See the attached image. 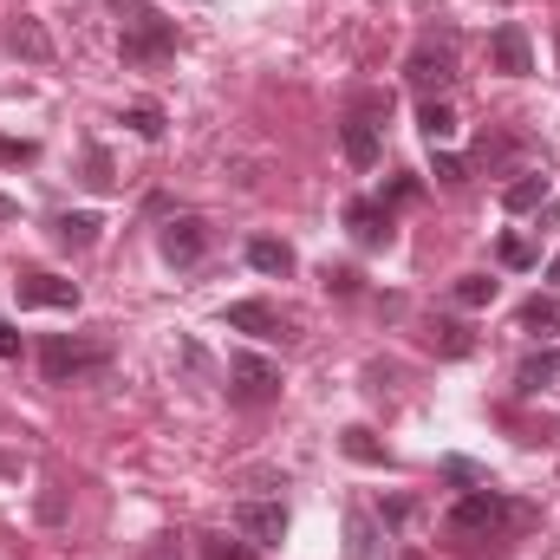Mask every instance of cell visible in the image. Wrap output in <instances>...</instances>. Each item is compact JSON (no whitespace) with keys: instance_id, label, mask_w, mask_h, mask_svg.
Listing matches in <instances>:
<instances>
[{"instance_id":"obj_1","label":"cell","mask_w":560,"mask_h":560,"mask_svg":"<svg viewBox=\"0 0 560 560\" xmlns=\"http://www.w3.org/2000/svg\"><path fill=\"white\" fill-rule=\"evenodd\" d=\"M105 365H112V346H105V339L52 332V339L39 346V372H46V385H85V378H98Z\"/></svg>"},{"instance_id":"obj_2","label":"cell","mask_w":560,"mask_h":560,"mask_svg":"<svg viewBox=\"0 0 560 560\" xmlns=\"http://www.w3.org/2000/svg\"><path fill=\"white\" fill-rule=\"evenodd\" d=\"M522 522V509L509 502V495H495V489H469L456 509H450V535H463V541H495L502 528H515Z\"/></svg>"},{"instance_id":"obj_3","label":"cell","mask_w":560,"mask_h":560,"mask_svg":"<svg viewBox=\"0 0 560 560\" xmlns=\"http://www.w3.org/2000/svg\"><path fill=\"white\" fill-rule=\"evenodd\" d=\"M118 52H125V66H163V59H176V26L150 7H131L125 33H118Z\"/></svg>"},{"instance_id":"obj_4","label":"cell","mask_w":560,"mask_h":560,"mask_svg":"<svg viewBox=\"0 0 560 560\" xmlns=\"http://www.w3.org/2000/svg\"><path fill=\"white\" fill-rule=\"evenodd\" d=\"M405 79L418 85L423 98H430V92H450V85H456V46H450V39H423V46H411Z\"/></svg>"},{"instance_id":"obj_5","label":"cell","mask_w":560,"mask_h":560,"mask_svg":"<svg viewBox=\"0 0 560 560\" xmlns=\"http://www.w3.org/2000/svg\"><path fill=\"white\" fill-rule=\"evenodd\" d=\"M229 392L242 405H275L280 398V365H268L261 352H235L229 359Z\"/></svg>"},{"instance_id":"obj_6","label":"cell","mask_w":560,"mask_h":560,"mask_svg":"<svg viewBox=\"0 0 560 560\" xmlns=\"http://www.w3.org/2000/svg\"><path fill=\"white\" fill-rule=\"evenodd\" d=\"M346 229H352L359 248H392L398 242V222H392V209L378 196H352L346 202Z\"/></svg>"},{"instance_id":"obj_7","label":"cell","mask_w":560,"mask_h":560,"mask_svg":"<svg viewBox=\"0 0 560 560\" xmlns=\"http://www.w3.org/2000/svg\"><path fill=\"white\" fill-rule=\"evenodd\" d=\"M156 248H163L170 268H196V261L209 255V222H202V215H170Z\"/></svg>"},{"instance_id":"obj_8","label":"cell","mask_w":560,"mask_h":560,"mask_svg":"<svg viewBox=\"0 0 560 560\" xmlns=\"http://www.w3.org/2000/svg\"><path fill=\"white\" fill-rule=\"evenodd\" d=\"M235 535L255 548H280L287 541V502H235Z\"/></svg>"},{"instance_id":"obj_9","label":"cell","mask_w":560,"mask_h":560,"mask_svg":"<svg viewBox=\"0 0 560 560\" xmlns=\"http://www.w3.org/2000/svg\"><path fill=\"white\" fill-rule=\"evenodd\" d=\"M229 332H248V339H293V319L280 313V306H268V300H235L229 306Z\"/></svg>"},{"instance_id":"obj_10","label":"cell","mask_w":560,"mask_h":560,"mask_svg":"<svg viewBox=\"0 0 560 560\" xmlns=\"http://www.w3.org/2000/svg\"><path fill=\"white\" fill-rule=\"evenodd\" d=\"M13 300H20V306H52V313H79V280L20 275V280H13Z\"/></svg>"},{"instance_id":"obj_11","label":"cell","mask_w":560,"mask_h":560,"mask_svg":"<svg viewBox=\"0 0 560 560\" xmlns=\"http://www.w3.org/2000/svg\"><path fill=\"white\" fill-rule=\"evenodd\" d=\"M489 59H495V72H509V79L535 72V46H528V33H522L515 20H502V26L489 33Z\"/></svg>"},{"instance_id":"obj_12","label":"cell","mask_w":560,"mask_h":560,"mask_svg":"<svg viewBox=\"0 0 560 560\" xmlns=\"http://www.w3.org/2000/svg\"><path fill=\"white\" fill-rule=\"evenodd\" d=\"M7 52H20V59H33V66L52 59V33L39 26V13H13V20H7Z\"/></svg>"},{"instance_id":"obj_13","label":"cell","mask_w":560,"mask_h":560,"mask_svg":"<svg viewBox=\"0 0 560 560\" xmlns=\"http://www.w3.org/2000/svg\"><path fill=\"white\" fill-rule=\"evenodd\" d=\"M339 150H346L352 170H372V163H378V125H372V118H346V125H339Z\"/></svg>"},{"instance_id":"obj_14","label":"cell","mask_w":560,"mask_h":560,"mask_svg":"<svg viewBox=\"0 0 560 560\" xmlns=\"http://www.w3.org/2000/svg\"><path fill=\"white\" fill-rule=\"evenodd\" d=\"M548 196H555V183H548L541 170H528V176L502 183V209H509V215H528V209H541Z\"/></svg>"},{"instance_id":"obj_15","label":"cell","mask_w":560,"mask_h":560,"mask_svg":"<svg viewBox=\"0 0 560 560\" xmlns=\"http://www.w3.org/2000/svg\"><path fill=\"white\" fill-rule=\"evenodd\" d=\"M98 229H105V222H98L92 209H72V215H59V222H52V242H59L66 255H85V248L98 242Z\"/></svg>"},{"instance_id":"obj_16","label":"cell","mask_w":560,"mask_h":560,"mask_svg":"<svg viewBox=\"0 0 560 560\" xmlns=\"http://www.w3.org/2000/svg\"><path fill=\"white\" fill-rule=\"evenodd\" d=\"M423 346H430L436 359H469V352H476L469 326H456V319H430V326H423Z\"/></svg>"},{"instance_id":"obj_17","label":"cell","mask_w":560,"mask_h":560,"mask_svg":"<svg viewBox=\"0 0 560 560\" xmlns=\"http://www.w3.org/2000/svg\"><path fill=\"white\" fill-rule=\"evenodd\" d=\"M248 268H255V275L287 280V275H293V248L275 242V235H255V242H248Z\"/></svg>"},{"instance_id":"obj_18","label":"cell","mask_w":560,"mask_h":560,"mask_svg":"<svg viewBox=\"0 0 560 560\" xmlns=\"http://www.w3.org/2000/svg\"><path fill=\"white\" fill-rule=\"evenodd\" d=\"M522 332L555 339V332H560V293H535V300L522 306Z\"/></svg>"},{"instance_id":"obj_19","label":"cell","mask_w":560,"mask_h":560,"mask_svg":"<svg viewBox=\"0 0 560 560\" xmlns=\"http://www.w3.org/2000/svg\"><path fill=\"white\" fill-rule=\"evenodd\" d=\"M418 131L430 138V150H443V143L456 138V112H450L443 98H423L418 105Z\"/></svg>"},{"instance_id":"obj_20","label":"cell","mask_w":560,"mask_h":560,"mask_svg":"<svg viewBox=\"0 0 560 560\" xmlns=\"http://www.w3.org/2000/svg\"><path fill=\"white\" fill-rule=\"evenodd\" d=\"M339 450H346L352 463H372V469H385V463H392V456H385V443H378V436H372L365 423H352V430H339Z\"/></svg>"},{"instance_id":"obj_21","label":"cell","mask_w":560,"mask_h":560,"mask_svg":"<svg viewBox=\"0 0 560 560\" xmlns=\"http://www.w3.org/2000/svg\"><path fill=\"white\" fill-rule=\"evenodd\" d=\"M346 555H352V560L378 555V528H372V515H365V509H352V515H346Z\"/></svg>"},{"instance_id":"obj_22","label":"cell","mask_w":560,"mask_h":560,"mask_svg":"<svg viewBox=\"0 0 560 560\" xmlns=\"http://www.w3.org/2000/svg\"><path fill=\"white\" fill-rule=\"evenodd\" d=\"M202 560H255V541H229V535H202Z\"/></svg>"},{"instance_id":"obj_23","label":"cell","mask_w":560,"mask_h":560,"mask_svg":"<svg viewBox=\"0 0 560 560\" xmlns=\"http://www.w3.org/2000/svg\"><path fill=\"white\" fill-rule=\"evenodd\" d=\"M495 300V280L489 275H463L456 280V306H489Z\"/></svg>"},{"instance_id":"obj_24","label":"cell","mask_w":560,"mask_h":560,"mask_svg":"<svg viewBox=\"0 0 560 560\" xmlns=\"http://www.w3.org/2000/svg\"><path fill=\"white\" fill-rule=\"evenodd\" d=\"M430 176L456 189V183H469V163H463V156H450V150H430Z\"/></svg>"},{"instance_id":"obj_25","label":"cell","mask_w":560,"mask_h":560,"mask_svg":"<svg viewBox=\"0 0 560 560\" xmlns=\"http://www.w3.org/2000/svg\"><path fill=\"white\" fill-rule=\"evenodd\" d=\"M125 125H131V131H138L143 143L163 138V112H156V105H131V112H125Z\"/></svg>"},{"instance_id":"obj_26","label":"cell","mask_w":560,"mask_h":560,"mask_svg":"<svg viewBox=\"0 0 560 560\" xmlns=\"http://www.w3.org/2000/svg\"><path fill=\"white\" fill-rule=\"evenodd\" d=\"M555 372H560V359H555V352H541V359H528V365H522V392H541V385H548Z\"/></svg>"},{"instance_id":"obj_27","label":"cell","mask_w":560,"mask_h":560,"mask_svg":"<svg viewBox=\"0 0 560 560\" xmlns=\"http://www.w3.org/2000/svg\"><path fill=\"white\" fill-rule=\"evenodd\" d=\"M495 255H502V268H535V248H528L522 235H502V248H495Z\"/></svg>"},{"instance_id":"obj_28","label":"cell","mask_w":560,"mask_h":560,"mask_svg":"<svg viewBox=\"0 0 560 560\" xmlns=\"http://www.w3.org/2000/svg\"><path fill=\"white\" fill-rule=\"evenodd\" d=\"M33 156H39L33 138H0V163H33Z\"/></svg>"},{"instance_id":"obj_29","label":"cell","mask_w":560,"mask_h":560,"mask_svg":"<svg viewBox=\"0 0 560 560\" xmlns=\"http://www.w3.org/2000/svg\"><path fill=\"white\" fill-rule=\"evenodd\" d=\"M443 476H450V482H469V489H489V482H482V469H476V463H463V456H450V463H443Z\"/></svg>"},{"instance_id":"obj_30","label":"cell","mask_w":560,"mask_h":560,"mask_svg":"<svg viewBox=\"0 0 560 560\" xmlns=\"http://www.w3.org/2000/svg\"><path fill=\"white\" fill-rule=\"evenodd\" d=\"M326 293H359V275L352 268H326Z\"/></svg>"},{"instance_id":"obj_31","label":"cell","mask_w":560,"mask_h":560,"mask_svg":"<svg viewBox=\"0 0 560 560\" xmlns=\"http://www.w3.org/2000/svg\"><path fill=\"white\" fill-rule=\"evenodd\" d=\"M143 560H183V548H176V535H156V541L143 548Z\"/></svg>"},{"instance_id":"obj_32","label":"cell","mask_w":560,"mask_h":560,"mask_svg":"<svg viewBox=\"0 0 560 560\" xmlns=\"http://www.w3.org/2000/svg\"><path fill=\"white\" fill-rule=\"evenodd\" d=\"M92 189H112V163H105V150H92V176H85Z\"/></svg>"},{"instance_id":"obj_33","label":"cell","mask_w":560,"mask_h":560,"mask_svg":"<svg viewBox=\"0 0 560 560\" xmlns=\"http://www.w3.org/2000/svg\"><path fill=\"white\" fill-rule=\"evenodd\" d=\"M0 359H20V326L13 319H0Z\"/></svg>"},{"instance_id":"obj_34","label":"cell","mask_w":560,"mask_h":560,"mask_svg":"<svg viewBox=\"0 0 560 560\" xmlns=\"http://www.w3.org/2000/svg\"><path fill=\"white\" fill-rule=\"evenodd\" d=\"M378 515H385V528H398V522H405V515H411V502H405V495H392V502H385V509H378Z\"/></svg>"},{"instance_id":"obj_35","label":"cell","mask_w":560,"mask_h":560,"mask_svg":"<svg viewBox=\"0 0 560 560\" xmlns=\"http://www.w3.org/2000/svg\"><path fill=\"white\" fill-rule=\"evenodd\" d=\"M0 476H20V456H7V450H0Z\"/></svg>"},{"instance_id":"obj_36","label":"cell","mask_w":560,"mask_h":560,"mask_svg":"<svg viewBox=\"0 0 560 560\" xmlns=\"http://www.w3.org/2000/svg\"><path fill=\"white\" fill-rule=\"evenodd\" d=\"M13 215H20V202H13V196H0V222H13Z\"/></svg>"},{"instance_id":"obj_37","label":"cell","mask_w":560,"mask_h":560,"mask_svg":"<svg viewBox=\"0 0 560 560\" xmlns=\"http://www.w3.org/2000/svg\"><path fill=\"white\" fill-rule=\"evenodd\" d=\"M548 280H555V293H560V255H555V261H548Z\"/></svg>"}]
</instances>
